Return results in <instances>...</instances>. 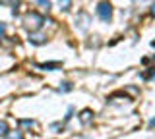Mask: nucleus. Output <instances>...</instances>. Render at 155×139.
I'll use <instances>...</instances> for the list:
<instances>
[{
	"instance_id": "13",
	"label": "nucleus",
	"mask_w": 155,
	"mask_h": 139,
	"mask_svg": "<svg viewBox=\"0 0 155 139\" xmlns=\"http://www.w3.org/2000/svg\"><path fill=\"white\" fill-rule=\"evenodd\" d=\"M12 0H0V4H10Z\"/></svg>"
},
{
	"instance_id": "4",
	"label": "nucleus",
	"mask_w": 155,
	"mask_h": 139,
	"mask_svg": "<svg viewBox=\"0 0 155 139\" xmlns=\"http://www.w3.org/2000/svg\"><path fill=\"white\" fill-rule=\"evenodd\" d=\"M76 21H80L81 29H87V25H89V16H87V14H84V12H81L80 16H78V20H76Z\"/></svg>"
},
{
	"instance_id": "3",
	"label": "nucleus",
	"mask_w": 155,
	"mask_h": 139,
	"mask_svg": "<svg viewBox=\"0 0 155 139\" xmlns=\"http://www.w3.org/2000/svg\"><path fill=\"white\" fill-rule=\"evenodd\" d=\"M29 43H33V45H43V43H47V37L45 35H37V33H31V35H29Z\"/></svg>"
},
{
	"instance_id": "8",
	"label": "nucleus",
	"mask_w": 155,
	"mask_h": 139,
	"mask_svg": "<svg viewBox=\"0 0 155 139\" xmlns=\"http://www.w3.org/2000/svg\"><path fill=\"white\" fill-rule=\"evenodd\" d=\"M0 135H8V124L0 122Z\"/></svg>"
},
{
	"instance_id": "1",
	"label": "nucleus",
	"mask_w": 155,
	"mask_h": 139,
	"mask_svg": "<svg viewBox=\"0 0 155 139\" xmlns=\"http://www.w3.org/2000/svg\"><path fill=\"white\" fill-rule=\"evenodd\" d=\"M97 16L103 21H110V17H113V6H110L109 0H101L97 4Z\"/></svg>"
},
{
	"instance_id": "9",
	"label": "nucleus",
	"mask_w": 155,
	"mask_h": 139,
	"mask_svg": "<svg viewBox=\"0 0 155 139\" xmlns=\"http://www.w3.org/2000/svg\"><path fill=\"white\" fill-rule=\"evenodd\" d=\"M41 68L43 70H52V68H60V64H58V62H54V64H43Z\"/></svg>"
},
{
	"instance_id": "10",
	"label": "nucleus",
	"mask_w": 155,
	"mask_h": 139,
	"mask_svg": "<svg viewBox=\"0 0 155 139\" xmlns=\"http://www.w3.org/2000/svg\"><path fill=\"white\" fill-rule=\"evenodd\" d=\"M72 89V83H64V87H60V91H70Z\"/></svg>"
},
{
	"instance_id": "14",
	"label": "nucleus",
	"mask_w": 155,
	"mask_h": 139,
	"mask_svg": "<svg viewBox=\"0 0 155 139\" xmlns=\"http://www.w3.org/2000/svg\"><path fill=\"white\" fill-rule=\"evenodd\" d=\"M151 16H155V4L151 6Z\"/></svg>"
},
{
	"instance_id": "12",
	"label": "nucleus",
	"mask_w": 155,
	"mask_h": 139,
	"mask_svg": "<svg viewBox=\"0 0 155 139\" xmlns=\"http://www.w3.org/2000/svg\"><path fill=\"white\" fill-rule=\"evenodd\" d=\"M149 128H155V118L151 120V122H149Z\"/></svg>"
},
{
	"instance_id": "7",
	"label": "nucleus",
	"mask_w": 155,
	"mask_h": 139,
	"mask_svg": "<svg viewBox=\"0 0 155 139\" xmlns=\"http://www.w3.org/2000/svg\"><path fill=\"white\" fill-rule=\"evenodd\" d=\"M37 4L43 8V10H47V12L51 10V0H37Z\"/></svg>"
},
{
	"instance_id": "11",
	"label": "nucleus",
	"mask_w": 155,
	"mask_h": 139,
	"mask_svg": "<svg viewBox=\"0 0 155 139\" xmlns=\"http://www.w3.org/2000/svg\"><path fill=\"white\" fill-rule=\"evenodd\" d=\"M4 33H6V25H4V23H0V37H2Z\"/></svg>"
},
{
	"instance_id": "5",
	"label": "nucleus",
	"mask_w": 155,
	"mask_h": 139,
	"mask_svg": "<svg viewBox=\"0 0 155 139\" xmlns=\"http://www.w3.org/2000/svg\"><path fill=\"white\" fill-rule=\"evenodd\" d=\"M58 4H60V8H62L64 12H68V10L72 8V0H58Z\"/></svg>"
},
{
	"instance_id": "2",
	"label": "nucleus",
	"mask_w": 155,
	"mask_h": 139,
	"mask_svg": "<svg viewBox=\"0 0 155 139\" xmlns=\"http://www.w3.org/2000/svg\"><path fill=\"white\" fill-rule=\"evenodd\" d=\"M23 21H25V25H27L31 31H37V29H41V27H43V23H45V17L33 12V14H27Z\"/></svg>"
},
{
	"instance_id": "15",
	"label": "nucleus",
	"mask_w": 155,
	"mask_h": 139,
	"mask_svg": "<svg viewBox=\"0 0 155 139\" xmlns=\"http://www.w3.org/2000/svg\"><path fill=\"white\" fill-rule=\"evenodd\" d=\"M151 46H153V49H155V41H153V43H151Z\"/></svg>"
},
{
	"instance_id": "16",
	"label": "nucleus",
	"mask_w": 155,
	"mask_h": 139,
	"mask_svg": "<svg viewBox=\"0 0 155 139\" xmlns=\"http://www.w3.org/2000/svg\"><path fill=\"white\" fill-rule=\"evenodd\" d=\"M138 2H145V0H138Z\"/></svg>"
},
{
	"instance_id": "6",
	"label": "nucleus",
	"mask_w": 155,
	"mask_h": 139,
	"mask_svg": "<svg viewBox=\"0 0 155 139\" xmlns=\"http://www.w3.org/2000/svg\"><path fill=\"white\" fill-rule=\"evenodd\" d=\"M81 122H84V124L91 122V110H84V112H81Z\"/></svg>"
}]
</instances>
